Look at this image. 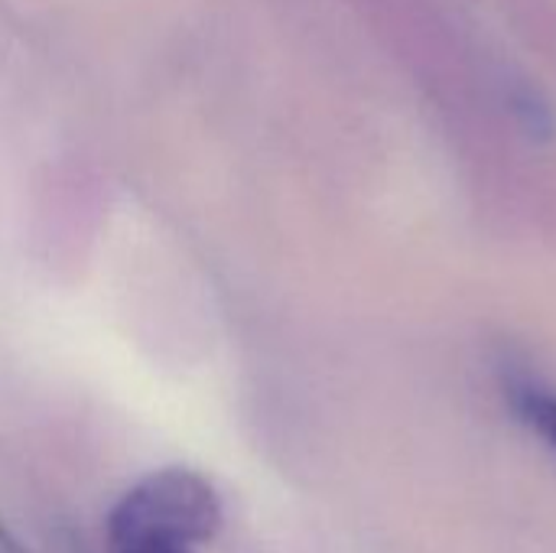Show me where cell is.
Returning <instances> with one entry per match:
<instances>
[{
    "instance_id": "obj_2",
    "label": "cell",
    "mask_w": 556,
    "mask_h": 553,
    "mask_svg": "<svg viewBox=\"0 0 556 553\" xmlns=\"http://www.w3.org/2000/svg\"><path fill=\"white\" fill-rule=\"evenodd\" d=\"M498 385L508 411L518 417L525 430H531L551 453H556V388L547 385L538 372L515 359L498 362Z\"/></svg>"
},
{
    "instance_id": "obj_1",
    "label": "cell",
    "mask_w": 556,
    "mask_h": 553,
    "mask_svg": "<svg viewBox=\"0 0 556 553\" xmlns=\"http://www.w3.org/2000/svg\"><path fill=\"white\" fill-rule=\"evenodd\" d=\"M222 528L215 489L192 469L169 466L134 482L108 515V544L114 553L140 548H192L212 541Z\"/></svg>"
},
{
    "instance_id": "obj_5",
    "label": "cell",
    "mask_w": 556,
    "mask_h": 553,
    "mask_svg": "<svg viewBox=\"0 0 556 553\" xmlns=\"http://www.w3.org/2000/svg\"><path fill=\"white\" fill-rule=\"evenodd\" d=\"M127 553H189V548H140V551Z\"/></svg>"
},
{
    "instance_id": "obj_3",
    "label": "cell",
    "mask_w": 556,
    "mask_h": 553,
    "mask_svg": "<svg viewBox=\"0 0 556 553\" xmlns=\"http://www.w3.org/2000/svg\"><path fill=\"white\" fill-rule=\"evenodd\" d=\"M505 16L525 49L556 65V0H505Z\"/></svg>"
},
{
    "instance_id": "obj_4",
    "label": "cell",
    "mask_w": 556,
    "mask_h": 553,
    "mask_svg": "<svg viewBox=\"0 0 556 553\" xmlns=\"http://www.w3.org/2000/svg\"><path fill=\"white\" fill-rule=\"evenodd\" d=\"M0 553H26V551L16 544V538H13L10 531H3V528H0Z\"/></svg>"
}]
</instances>
